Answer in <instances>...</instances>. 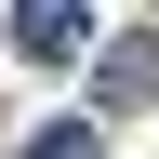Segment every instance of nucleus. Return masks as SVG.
I'll use <instances>...</instances> for the list:
<instances>
[{
	"label": "nucleus",
	"mask_w": 159,
	"mask_h": 159,
	"mask_svg": "<svg viewBox=\"0 0 159 159\" xmlns=\"http://www.w3.org/2000/svg\"><path fill=\"white\" fill-rule=\"evenodd\" d=\"M27 159H106V133H93V119H40V133H27Z\"/></svg>",
	"instance_id": "nucleus-3"
},
{
	"label": "nucleus",
	"mask_w": 159,
	"mask_h": 159,
	"mask_svg": "<svg viewBox=\"0 0 159 159\" xmlns=\"http://www.w3.org/2000/svg\"><path fill=\"white\" fill-rule=\"evenodd\" d=\"M0 40H13L27 66H66L80 40H93V13H66V0H27V13H13V27H0Z\"/></svg>",
	"instance_id": "nucleus-1"
},
{
	"label": "nucleus",
	"mask_w": 159,
	"mask_h": 159,
	"mask_svg": "<svg viewBox=\"0 0 159 159\" xmlns=\"http://www.w3.org/2000/svg\"><path fill=\"white\" fill-rule=\"evenodd\" d=\"M146 93H159V40H146V27H119V40H106V66H93V106H146Z\"/></svg>",
	"instance_id": "nucleus-2"
}]
</instances>
